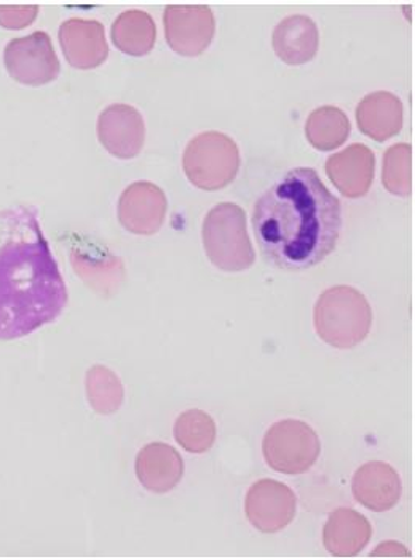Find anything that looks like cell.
<instances>
[{"label": "cell", "mask_w": 415, "mask_h": 560, "mask_svg": "<svg viewBox=\"0 0 415 560\" xmlns=\"http://www.w3.org/2000/svg\"><path fill=\"white\" fill-rule=\"evenodd\" d=\"M273 50L283 63L299 66L313 60L320 45L317 24L309 16L293 15L276 24Z\"/></svg>", "instance_id": "d6986e66"}, {"label": "cell", "mask_w": 415, "mask_h": 560, "mask_svg": "<svg viewBox=\"0 0 415 560\" xmlns=\"http://www.w3.org/2000/svg\"><path fill=\"white\" fill-rule=\"evenodd\" d=\"M324 171L342 195L358 199L368 195L371 189L376 155L366 144H351L344 151L332 154Z\"/></svg>", "instance_id": "4fadbf2b"}, {"label": "cell", "mask_w": 415, "mask_h": 560, "mask_svg": "<svg viewBox=\"0 0 415 560\" xmlns=\"http://www.w3.org/2000/svg\"><path fill=\"white\" fill-rule=\"evenodd\" d=\"M99 143L119 159H133L144 147L145 126L140 110L130 105H112L99 114Z\"/></svg>", "instance_id": "8fae6325"}, {"label": "cell", "mask_w": 415, "mask_h": 560, "mask_svg": "<svg viewBox=\"0 0 415 560\" xmlns=\"http://www.w3.org/2000/svg\"><path fill=\"white\" fill-rule=\"evenodd\" d=\"M168 200L154 183L138 182L128 186L119 199L120 224L138 236H152L164 226Z\"/></svg>", "instance_id": "30bf717a"}, {"label": "cell", "mask_w": 415, "mask_h": 560, "mask_svg": "<svg viewBox=\"0 0 415 560\" xmlns=\"http://www.w3.org/2000/svg\"><path fill=\"white\" fill-rule=\"evenodd\" d=\"M382 183L387 191L406 197L413 191V148L394 144L383 155Z\"/></svg>", "instance_id": "cb8c5ba5"}, {"label": "cell", "mask_w": 415, "mask_h": 560, "mask_svg": "<svg viewBox=\"0 0 415 560\" xmlns=\"http://www.w3.org/2000/svg\"><path fill=\"white\" fill-rule=\"evenodd\" d=\"M137 476L149 492L168 493L181 482L185 462L171 445L154 442L138 453Z\"/></svg>", "instance_id": "2e32d148"}, {"label": "cell", "mask_w": 415, "mask_h": 560, "mask_svg": "<svg viewBox=\"0 0 415 560\" xmlns=\"http://www.w3.org/2000/svg\"><path fill=\"white\" fill-rule=\"evenodd\" d=\"M75 275L99 295H114L124 279L123 261L102 245L82 242L71 250Z\"/></svg>", "instance_id": "5bb4252c"}, {"label": "cell", "mask_w": 415, "mask_h": 560, "mask_svg": "<svg viewBox=\"0 0 415 560\" xmlns=\"http://www.w3.org/2000/svg\"><path fill=\"white\" fill-rule=\"evenodd\" d=\"M237 143L221 131H205L189 141L182 158L187 179L203 191H220L240 171Z\"/></svg>", "instance_id": "5b68a950"}, {"label": "cell", "mask_w": 415, "mask_h": 560, "mask_svg": "<svg viewBox=\"0 0 415 560\" xmlns=\"http://www.w3.org/2000/svg\"><path fill=\"white\" fill-rule=\"evenodd\" d=\"M166 43L182 57H199L210 47L216 31L206 5H168L164 12Z\"/></svg>", "instance_id": "ba28073f"}, {"label": "cell", "mask_w": 415, "mask_h": 560, "mask_svg": "<svg viewBox=\"0 0 415 560\" xmlns=\"http://www.w3.org/2000/svg\"><path fill=\"white\" fill-rule=\"evenodd\" d=\"M86 397L99 415L116 413L122 407L124 390L119 376L107 366L95 365L86 373Z\"/></svg>", "instance_id": "7402d4cb"}, {"label": "cell", "mask_w": 415, "mask_h": 560, "mask_svg": "<svg viewBox=\"0 0 415 560\" xmlns=\"http://www.w3.org/2000/svg\"><path fill=\"white\" fill-rule=\"evenodd\" d=\"M3 63L16 82L29 86L50 84L61 69L50 36L44 31L10 40L3 51Z\"/></svg>", "instance_id": "52a82bcc"}, {"label": "cell", "mask_w": 415, "mask_h": 560, "mask_svg": "<svg viewBox=\"0 0 415 560\" xmlns=\"http://www.w3.org/2000/svg\"><path fill=\"white\" fill-rule=\"evenodd\" d=\"M112 43L123 54L144 57L151 54L157 40V27L149 13L130 10L117 16L110 30Z\"/></svg>", "instance_id": "ffe728a7"}, {"label": "cell", "mask_w": 415, "mask_h": 560, "mask_svg": "<svg viewBox=\"0 0 415 560\" xmlns=\"http://www.w3.org/2000/svg\"><path fill=\"white\" fill-rule=\"evenodd\" d=\"M58 39L72 68L95 69L109 57L104 26L96 20H68L61 24Z\"/></svg>", "instance_id": "7c38bea8"}, {"label": "cell", "mask_w": 415, "mask_h": 560, "mask_svg": "<svg viewBox=\"0 0 415 560\" xmlns=\"http://www.w3.org/2000/svg\"><path fill=\"white\" fill-rule=\"evenodd\" d=\"M262 451L273 471L304 475L320 456V438L304 421L283 420L272 424L265 432Z\"/></svg>", "instance_id": "8992f818"}, {"label": "cell", "mask_w": 415, "mask_h": 560, "mask_svg": "<svg viewBox=\"0 0 415 560\" xmlns=\"http://www.w3.org/2000/svg\"><path fill=\"white\" fill-rule=\"evenodd\" d=\"M296 495L283 482L262 479L252 483L245 500L249 524L262 534H276L296 516Z\"/></svg>", "instance_id": "9c48e42d"}, {"label": "cell", "mask_w": 415, "mask_h": 560, "mask_svg": "<svg viewBox=\"0 0 415 560\" xmlns=\"http://www.w3.org/2000/svg\"><path fill=\"white\" fill-rule=\"evenodd\" d=\"M175 441L190 453H205L216 441V423L203 410H187L175 423Z\"/></svg>", "instance_id": "603a6c76"}, {"label": "cell", "mask_w": 415, "mask_h": 560, "mask_svg": "<svg viewBox=\"0 0 415 560\" xmlns=\"http://www.w3.org/2000/svg\"><path fill=\"white\" fill-rule=\"evenodd\" d=\"M252 230L269 265L306 271L337 247L341 202L313 168H294L256 200Z\"/></svg>", "instance_id": "6da1fadb"}, {"label": "cell", "mask_w": 415, "mask_h": 560, "mask_svg": "<svg viewBox=\"0 0 415 560\" xmlns=\"http://www.w3.org/2000/svg\"><path fill=\"white\" fill-rule=\"evenodd\" d=\"M351 119L335 106H321L310 114L306 124V137L311 147L320 151H334L347 141Z\"/></svg>", "instance_id": "44dd1931"}, {"label": "cell", "mask_w": 415, "mask_h": 560, "mask_svg": "<svg viewBox=\"0 0 415 560\" xmlns=\"http://www.w3.org/2000/svg\"><path fill=\"white\" fill-rule=\"evenodd\" d=\"M372 556H407V551L403 545H400V542L389 541L377 546Z\"/></svg>", "instance_id": "484cf974"}, {"label": "cell", "mask_w": 415, "mask_h": 560, "mask_svg": "<svg viewBox=\"0 0 415 560\" xmlns=\"http://www.w3.org/2000/svg\"><path fill=\"white\" fill-rule=\"evenodd\" d=\"M313 320L324 343L337 349L355 348L371 331V304L359 290L335 285L321 293L315 304Z\"/></svg>", "instance_id": "3957f363"}, {"label": "cell", "mask_w": 415, "mask_h": 560, "mask_svg": "<svg viewBox=\"0 0 415 560\" xmlns=\"http://www.w3.org/2000/svg\"><path fill=\"white\" fill-rule=\"evenodd\" d=\"M37 5H0V26L5 30H24L36 22Z\"/></svg>", "instance_id": "d4e9b609"}, {"label": "cell", "mask_w": 415, "mask_h": 560, "mask_svg": "<svg viewBox=\"0 0 415 560\" xmlns=\"http://www.w3.org/2000/svg\"><path fill=\"white\" fill-rule=\"evenodd\" d=\"M371 537V522L352 508L335 510L323 530L324 548L335 558H355L368 546Z\"/></svg>", "instance_id": "e0dca14e"}, {"label": "cell", "mask_w": 415, "mask_h": 560, "mask_svg": "<svg viewBox=\"0 0 415 560\" xmlns=\"http://www.w3.org/2000/svg\"><path fill=\"white\" fill-rule=\"evenodd\" d=\"M352 492L363 506L383 513L396 506L403 493V483L396 469L389 463L371 462L363 465L353 476Z\"/></svg>", "instance_id": "9a60e30c"}, {"label": "cell", "mask_w": 415, "mask_h": 560, "mask_svg": "<svg viewBox=\"0 0 415 560\" xmlns=\"http://www.w3.org/2000/svg\"><path fill=\"white\" fill-rule=\"evenodd\" d=\"M356 122L361 133L383 143L403 129V103L392 92L369 93L356 108Z\"/></svg>", "instance_id": "ac0fdd59"}, {"label": "cell", "mask_w": 415, "mask_h": 560, "mask_svg": "<svg viewBox=\"0 0 415 560\" xmlns=\"http://www.w3.org/2000/svg\"><path fill=\"white\" fill-rule=\"evenodd\" d=\"M68 287L31 206L0 212V340L12 341L57 320Z\"/></svg>", "instance_id": "7a4b0ae2"}, {"label": "cell", "mask_w": 415, "mask_h": 560, "mask_svg": "<svg viewBox=\"0 0 415 560\" xmlns=\"http://www.w3.org/2000/svg\"><path fill=\"white\" fill-rule=\"evenodd\" d=\"M202 238L208 258L221 271L241 272L254 265L247 215L237 203L213 207L203 221Z\"/></svg>", "instance_id": "277c9868"}]
</instances>
